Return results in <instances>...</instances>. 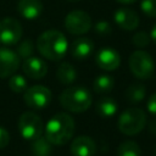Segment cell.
I'll return each mask as SVG.
<instances>
[{
	"label": "cell",
	"mask_w": 156,
	"mask_h": 156,
	"mask_svg": "<svg viewBox=\"0 0 156 156\" xmlns=\"http://www.w3.org/2000/svg\"><path fill=\"white\" fill-rule=\"evenodd\" d=\"M35 46L39 54L45 58L50 61H60L67 52L68 43L63 33L56 29H49L38 37Z\"/></svg>",
	"instance_id": "obj_1"
},
{
	"label": "cell",
	"mask_w": 156,
	"mask_h": 156,
	"mask_svg": "<svg viewBox=\"0 0 156 156\" xmlns=\"http://www.w3.org/2000/svg\"><path fill=\"white\" fill-rule=\"evenodd\" d=\"M74 133V121L66 112L55 113L45 124L44 136L52 145H63Z\"/></svg>",
	"instance_id": "obj_2"
},
{
	"label": "cell",
	"mask_w": 156,
	"mask_h": 156,
	"mask_svg": "<svg viewBox=\"0 0 156 156\" xmlns=\"http://www.w3.org/2000/svg\"><path fill=\"white\" fill-rule=\"evenodd\" d=\"M61 106L73 113L85 112L93 102L91 93L84 87H69L58 96Z\"/></svg>",
	"instance_id": "obj_3"
},
{
	"label": "cell",
	"mask_w": 156,
	"mask_h": 156,
	"mask_svg": "<svg viewBox=\"0 0 156 156\" xmlns=\"http://www.w3.org/2000/svg\"><path fill=\"white\" fill-rule=\"evenodd\" d=\"M117 126L122 134L136 135L146 126V115L138 107L127 108L119 115Z\"/></svg>",
	"instance_id": "obj_4"
},
{
	"label": "cell",
	"mask_w": 156,
	"mask_h": 156,
	"mask_svg": "<svg viewBox=\"0 0 156 156\" xmlns=\"http://www.w3.org/2000/svg\"><path fill=\"white\" fill-rule=\"evenodd\" d=\"M129 69L139 79H149L155 73V62L150 54L144 50H136L129 56Z\"/></svg>",
	"instance_id": "obj_5"
},
{
	"label": "cell",
	"mask_w": 156,
	"mask_h": 156,
	"mask_svg": "<svg viewBox=\"0 0 156 156\" xmlns=\"http://www.w3.org/2000/svg\"><path fill=\"white\" fill-rule=\"evenodd\" d=\"M18 130L23 139L33 141L41 136L44 132V124L41 118L33 111L23 112L18 118Z\"/></svg>",
	"instance_id": "obj_6"
},
{
	"label": "cell",
	"mask_w": 156,
	"mask_h": 156,
	"mask_svg": "<svg viewBox=\"0 0 156 156\" xmlns=\"http://www.w3.org/2000/svg\"><path fill=\"white\" fill-rule=\"evenodd\" d=\"M51 98H52L51 90L40 84L32 85L27 88L23 93L24 104L34 110H41L49 106L51 102Z\"/></svg>",
	"instance_id": "obj_7"
},
{
	"label": "cell",
	"mask_w": 156,
	"mask_h": 156,
	"mask_svg": "<svg viewBox=\"0 0 156 156\" xmlns=\"http://www.w3.org/2000/svg\"><path fill=\"white\" fill-rule=\"evenodd\" d=\"M91 17L82 10H73L65 17V28L74 35L85 34L91 28Z\"/></svg>",
	"instance_id": "obj_8"
},
{
	"label": "cell",
	"mask_w": 156,
	"mask_h": 156,
	"mask_svg": "<svg viewBox=\"0 0 156 156\" xmlns=\"http://www.w3.org/2000/svg\"><path fill=\"white\" fill-rule=\"evenodd\" d=\"M22 33V26L17 20L6 17L0 21V44L12 46L21 40Z\"/></svg>",
	"instance_id": "obj_9"
},
{
	"label": "cell",
	"mask_w": 156,
	"mask_h": 156,
	"mask_svg": "<svg viewBox=\"0 0 156 156\" xmlns=\"http://www.w3.org/2000/svg\"><path fill=\"white\" fill-rule=\"evenodd\" d=\"M20 63L21 58L15 51L7 48H0V78H7L15 74Z\"/></svg>",
	"instance_id": "obj_10"
},
{
	"label": "cell",
	"mask_w": 156,
	"mask_h": 156,
	"mask_svg": "<svg viewBox=\"0 0 156 156\" xmlns=\"http://www.w3.org/2000/svg\"><path fill=\"white\" fill-rule=\"evenodd\" d=\"M95 63L104 71H115L121 65V56L117 50L112 48H104L95 55Z\"/></svg>",
	"instance_id": "obj_11"
},
{
	"label": "cell",
	"mask_w": 156,
	"mask_h": 156,
	"mask_svg": "<svg viewBox=\"0 0 156 156\" xmlns=\"http://www.w3.org/2000/svg\"><path fill=\"white\" fill-rule=\"evenodd\" d=\"M113 20H115V23L124 30H134L139 26V22H140L139 15L134 10L128 9V7L118 9L115 12Z\"/></svg>",
	"instance_id": "obj_12"
},
{
	"label": "cell",
	"mask_w": 156,
	"mask_h": 156,
	"mask_svg": "<svg viewBox=\"0 0 156 156\" xmlns=\"http://www.w3.org/2000/svg\"><path fill=\"white\" fill-rule=\"evenodd\" d=\"M22 71L24 76L30 79H41L48 73V65L44 60L35 56H30L26 58L22 63Z\"/></svg>",
	"instance_id": "obj_13"
},
{
	"label": "cell",
	"mask_w": 156,
	"mask_h": 156,
	"mask_svg": "<svg viewBox=\"0 0 156 156\" xmlns=\"http://www.w3.org/2000/svg\"><path fill=\"white\" fill-rule=\"evenodd\" d=\"M69 150L72 156H94L96 152V144L90 136L80 135L71 141Z\"/></svg>",
	"instance_id": "obj_14"
},
{
	"label": "cell",
	"mask_w": 156,
	"mask_h": 156,
	"mask_svg": "<svg viewBox=\"0 0 156 156\" xmlns=\"http://www.w3.org/2000/svg\"><path fill=\"white\" fill-rule=\"evenodd\" d=\"M44 5L41 0H20L17 4L18 13L26 20H34L41 15Z\"/></svg>",
	"instance_id": "obj_15"
},
{
	"label": "cell",
	"mask_w": 156,
	"mask_h": 156,
	"mask_svg": "<svg viewBox=\"0 0 156 156\" xmlns=\"http://www.w3.org/2000/svg\"><path fill=\"white\" fill-rule=\"evenodd\" d=\"M94 51V43L91 39L82 37L76 39L71 45V54L77 60H83L89 57Z\"/></svg>",
	"instance_id": "obj_16"
},
{
	"label": "cell",
	"mask_w": 156,
	"mask_h": 156,
	"mask_svg": "<svg viewBox=\"0 0 156 156\" xmlns=\"http://www.w3.org/2000/svg\"><path fill=\"white\" fill-rule=\"evenodd\" d=\"M56 77L63 85H71L77 79V71L69 62H62L56 69Z\"/></svg>",
	"instance_id": "obj_17"
},
{
	"label": "cell",
	"mask_w": 156,
	"mask_h": 156,
	"mask_svg": "<svg viewBox=\"0 0 156 156\" xmlns=\"http://www.w3.org/2000/svg\"><path fill=\"white\" fill-rule=\"evenodd\" d=\"M95 110H96L98 115L101 117H111L117 112L118 105L115 99L104 96L98 100V102L95 105Z\"/></svg>",
	"instance_id": "obj_18"
},
{
	"label": "cell",
	"mask_w": 156,
	"mask_h": 156,
	"mask_svg": "<svg viewBox=\"0 0 156 156\" xmlns=\"http://www.w3.org/2000/svg\"><path fill=\"white\" fill-rule=\"evenodd\" d=\"M146 95V88L143 83H133L126 90V99L130 104H140Z\"/></svg>",
	"instance_id": "obj_19"
},
{
	"label": "cell",
	"mask_w": 156,
	"mask_h": 156,
	"mask_svg": "<svg viewBox=\"0 0 156 156\" xmlns=\"http://www.w3.org/2000/svg\"><path fill=\"white\" fill-rule=\"evenodd\" d=\"M30 152L32 156H50L52 152V144L45 136H39L32 141Z\"/></svg>",
	"instance_id": "obj_20"
},
{
	"label": "cell",
	"mask_w": 156,
	"mask_h": 156,
	"mask_svg": "<svg viewBox=\"0 0 156 156\" xmlns=\"http://www.w3.org/2000/svg\"><path fill=\"white\" fill-rule=\"evenodd\" d=\"M115 79L108 74H100L93 83V90L96 94H107L113 89Z\"/></svg>",
	"instance_id": "obj_21"
},
{
	"label": "cell",
	"mask_w": 156,
	"mask_h": 156,
	"mask_svg": "<svg viewBox=\"0 0 156 156\" xmlns=\"http://www.w3.org/2000/svg\"><path fill=\"white\" fill-rule=\"evenodd\" d=\"M117 156H141V150L135 141L124 140L117 149Z\"/></svg>",
	"instance_id": "obj_22"
},
{
	"label": "cell",
	"mask_w": 156,
	"mask_h": 156,
	"mask_svg": "<svg viewBox=\"0 0 156 156\" xmlns=\"http://www.w3.org/2000/svg\"><path fill=\"white\" fill-rule=\"evenodd\" d=\"M17 44L18 45L16 48V54L18 55L20 58H24L26 60V58L33 56L35 45H34L32 39H24L22 41H18Z\"/></svg>",
	"instance_id": "obj_23"
},
{
	"label": "cell",
	"mask_w": 156,
	"mask_h": 156,
	"mask_svg": "<svg viewBox=\"0 0 156 156\" xmlns=\"http://www.w3.org/2000/svg\"><path fill=\"white\" fill-rule=\"evenodd\" d=\"M9 88L16 94L24 93L27 89V79L21 74H12L9 80Z\"/></svg>",
	"instance_id": "obj_24"
},
{
	"label": "cell",
	"mask_w": 156,
	"mask_h": 156,
	"mask_svg": "<svg viewBox=\"0 0 156 156\" xmlns=\"http://www.w3.org/2000/svg\"><path fill=\"white\" fill-rule=\"evenodd\" d=\"M151 41V38H150V34H147L146 32L141 30V32H138L135 33L133 37H132V43L135 48H145L150 44Z\"/></svg>",
	"instance_id": "obj_25"
},
{
	"label": "cell",
	"mask_w": 156,
	"mask_h": 156,
	"mask_svg": "<svg viewBox=\"0 0 156 156\" xmlns=\"http://www.w3.org/2000/svg\"><path fill=\"white\" fill-rule=\"evenodd\" d=\"M140 9L147 17H156V0H141Z\"/></svg>",
	"instance_id": "obj_26"
},
{
	"label": "cell",
	"mask_w": 156,
	"mask_h": 156,
	"mask_svg": "<svg viewBox=\"0 0 156 156\" xmlns=\"http://www.w3.org/2000/svg\"><path fill=\"white\" fill-rule=\"evenodd\" d=\"M94 29H95V32H96V34H99V35H108L110 33H111V30H112V28H111V24L107 22V21H99L95 26H94Z\"/></svg>",
	"instance_id": "obj_27"
},
{
	"label": "cell",
	"mask_w": 156,
	"mask_h": 156,
	"mask_svg": "<svg viewBox=\"0 0 156 156\" xmlns=\"http://www.w3.org/2000/svg\"><path fill=\"white\" fill-rule=\"evenodd\" d=\"M9 143H10V134H9V132L5 128L0 127V149H4L5 146H7Z\"/></svg>",
	"instance_id": "obj_28"
},
{
	"label": "cell",
	"mask_w": 156,
	"mask_h": 156,
	"mask_svg": "<svg viewBox=\"0 0 156 156\" xmlns=\"http://www.w3.org/2000/svg\"><path fill=\"white\" fill-rule=\"evenodd\" d=\"M147 111L151 113V115H156V93H154L150 98H149V101H147Z\"/></svg>",
	"instance_id": "obj_29"
},
{
	"label": "cell",
	"mask_w": 156,
	"mask_h": 156,
	"mask_svg": "<svg viewBox=\"0 0 156 156\" xmlns=\"http://www.w3.org/2000/svg\"><path fill=\"white\" fill-rule=\"evenodd\" d=\"M147 130H149L150 134L156 135V118L152 119L151 122H149V124H147Z\"/></svg>",
	"instance_id": "obj_30"
},
{
	"label": "cell",
	"mask_w": 156,
	"mask_h": 156,
	"mask_svg": "<svg viewBox=\"0 0 156 156\" xmlns=\"http://www.w3.org/2000/svg\"><path fill=\"white\" fill-rule=\"evenodd\" d=\"M150 38L151 40L154 41V44H156V24L151 28V32H150Z\"/></svg>",
	"instance_id": "obj_31"
},
{
	"label": "cell",
	"mask_w": 156,
	"mask_h": 156,
	"mask_svg": "<svg viewBox=\"0 0 156 156\" xmlns=\"http://www.w3.org/2000/svg\"><path fill=\"white\" fill-rule=\"evenodd\" d=\"M117 2H119V4H126V5H128V4H134L135 1H138V0H116Z\"/></svg>",
	"instance_id": "obj_32"
},
{
	"label": "cell",
	"mask_w": 156,
	"mask_h": 156,
	"mask_svg": "<svg viewBox=\"0 0 156 156\" xmlns=\"http://www.w3.org/2000/svg\"><path fill=\"white\" fill-rule=\"evenodd\" d=\"M68 1H72V2H77V1H80V0H68Z\"/></svg>",
	"instance_id": "obj_33"
},
{
	"label": "cell",
	"mask_w": 156,
	"mask_h": 156,
	"mask_svg": "<svg viewBox=\"0 0 156 156\" xmlns=\"http://www.w3.org/2000/svg\"><path fill=\"white\" fill-rule=\"evenodd\" d=\"M155 156H156V146H155Z\"/></svg>",
	"instance_id": "obj_34"
}]
</instances>
